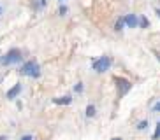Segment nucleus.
I'll list each match as a JSON object with an SVG mask.
<instances>
[{"label": "nucleus", "instance_id": "nucleus-5", "mask_svg": "<svg viewBox=\"0 0 160 140\" xmlns=\"http://www.w3.org/2000/svg\"><path fill=\"white\" fill-rule=\"evenodd\" d=\"M123 20H125V25H127L129 28H139V16H136V14H127V16H123Z\"/></svg>", "mask_w": 160, "mask_h": 140}, {"label": "nucleus", "instance_id": "nucleus-4", "mask_svg": "<svg viewBox=\"0 0 160 140\" xmlns=\"http://www.w3.org/2000/svg\"><path fill=\"white\" fill-rule=\"evenodd\" d=\"M114 84H116V91H118V98H123L132 88V82L129 79H123V77H114Z\"/></svg>", "mask_w": 160, "mask_h": 140}, {"label": "nucleus", "instance_id": "nucleus-13", "mask_svg": "<svg viewBox=\"0 0 160 140\" xmlns=\"http://www.w3.org/2000/svg\"><path fill=\"white\" fill-rule=\"evenodd\" d=\"M153 140H158L160 138V123L157 124V128H155V133H153V137H151Z\"/></svg>", "mask_w": 160, "mask_h": 140}, {"label": "nucleus", "instance_id": "nucleus-7", "mask_svg": "<svg viewBox=\"0 0 160 140\" xmlns=\"http://www.w3.org/2000/svg\"><path fill=\"white\" fill-rule=\"evenodd\" d=\"M53 103H56V105H70L72 103V96L65 95V96H60V98H53Z\"/></svg>", "mask_w": 160, "mask_h": 140}, {"label": "nucleus", "instance_id": "nucleus-17", "mask_svg": "<svg viewBox=\"0 0 160 140\" xmlns=\"http://www.w3.org/2000/svg\"><path fill=\"white\" fill-rule=\"evenodd\" d=\"M153 112H160V102H157V103L153 105Z\"/></svg>", "mask_w": 160, "mask_h": 140}, {"label": "nucleus", "instance_id": "nucleus-18", "mask_svg": "<svg viewBox=\"0 0 160 140\" xmlns=\"http://www.w3.org/2000/svg\"><path fill=\"white\" fill-rule=\"evenodd\" d=\"M4 12H5V9H4V5H0V16H2Z\"/></svg>", "mask_w": 160, "mask_h": 140}, {"label": "nucleus", "instance_id": "nucleus-14", "mask_svg": "<svg viewBox=\"0 0 160 140\" xmlns=\"http://www.w3.org/2000/svg\"><path fill=\"white\" fill-rule=\"evenodd\" d=\"M85 90V86H83V82H78L76 86H74V93H83Z\"/></svg>", "mask_w": 160, "mask_h": 140}, {"label": "nucleus", "instance_id": "nucleus-21", "mask_svg": "<svg viewBox=\"0 0 160 140\" xmlns=\"http://www.w3.org/2000/svg\"><path fill=\"white\" fill-rule=\"evenodd\" d=\"M113 140H123V138H120V137H114V138H113Z\"/></svg>", "mask_w": 160, "mask_h": 140}, {"label": "nucleus", "instance_id": "nucleus-9", "mask_svg": "<svg viewBox=\"0 0 160 140\" xmlns=\"http://www.w3.org/2000/svg\"><path fill=\"white\" fill-rule=\"evenodd\" d=\"M139 28H142V30L150 28V21H148V18L144 14H139Z\"/></svg>", "mask_w": 160, "mask_h": 140}, {"label": "nucleus", "instance_id": "nucleus-6", "mask_svg": "<svg viewBox=\"0 0 160 140\" xmlns=\"http://www.w3.org/2000/svg\"><path fill=\"white\" fill-rule=\"evenodd\" d=\"M21 90H23V86H21L20 82H18V84H14V86L7 91V95H5V96H7V100H14V98L21 93Z\"/></svg>", "mask_w": 160, "mask_h": 140}, {"label": "nucleus", "instance_id": "nucleus-11", "mask_svg": "<svg viewBox=\"0 0 160 140\" xmlns=\"http://www.w3.org/2000/svg\"><path fill=\"white\" fill-rule=\"evenodd\" d=\"M95 114H97V107L90 103L88 107H86V117H95Z\"/></svg>", "mask_w": 160, "mask_h": 140}, {"label": "nucleus", "instance_id": "nucleus-12", "mask_svg": "<svg viewBox=\"0 0 160 140\" xmlns=\"http://www.w3.org/2000/svg\"><path fill=\"white\" fill-rule=\"evenodd\" d=\"M139 131H142V130H146L148 128V121H141V123H137V126H136Z\"/></svg>", "mask_w": 160, "mask_h": 140}, {"label": "nucleus", "instance_id": "nucleus-15", "mask_svg": "<svg viewBox=\"0 0 160 140\" xmlns=\"http://www.w3.org/2000/svg\"><path fill=\"white\" fill-rule=\"evenodd\" d=\"M67 12H69V9H67L65 5H60V9H58V14H60V16H65Z\"/></svg>", "mask_w": 160, "mask_h": 140}, {"label": "nucleus", "instance_id": "nucleus-20", "mask_svg": "<svg viewBox=\"0 0 160 140\" xmlns=\"http://www.w3.org/2000/svg\"><path fill=\"white\" fill-rule=\"evenodd\" d=\"M0 140H7V137H5V135H4V137H0Z\"/></svg>", "mask_w": 160, "mask_h": 140}, {"label": "nucleus", "instance_id": "nucleus-2", "mask_svg": "<svg viewBox=\"0 0 160 140\" xmlns=\"http://www.w3.org/2000/svg\"><path fill=\"white\" fill-rule=\"evenodd\" d=\"M21 60H23L21 51L18 49V47H12V49H9L4 56H0V65L9 67V65H16V63H20Z\"/></svg>", "mask_w": 160, "mask_h": 140}, {"label": "nucleus", "instance_id": "nucleus-22", "mask_svg": "<svg viewBox=\"0 0 160 140\" xmlns=\"http://www.w3.org/2000/svg\"><path fill=\"white\" fill-rule=\"evenodd\" d=\"M58 2H62V4H63V2H65V0H58Z\"/></svg>", "mask_w": 160, "mask_h": 140}, {"label": "nucleus", "instance_id": "nucleus-10", "mask_svg": "<svg viewBox=\"0 0 160 140\" xmlns=\"http://www.w3.org/2000/svg\"><path fill=\"white\" fill-rule=\"evenodd\" d=\"M125 26H127V25H125V20H123V16H121V18H118V20H116V23H114V28H113V30H114V32H121Z\"/></svg>", "mask_w": 160, "mask_h": 140}, {"label": "nucleus", "instance_id": "nucleus-8", "mask_svg": "<svg viewBox=\"0 0 160 140\" xmlns=\"http://www.w3.org/2000/svg\"><path fill=\"white\" fill-rule=\"evenodd\" d=\"M48 5V0H32V9L34 11H42Z\"/></svg>", "mask_w": 160, "mask_h": 140}, {"label": "nucleus", "instance_id": "nucleus-19", "mask_svg": "<svg viewBox=\"0 0 160 140\" xmlns=\"http://www.w3.org/2000/svg\"><path fill=\"white\" fill-rule=\"evenodd\" d=\"M155 12H157V14H158V18H160V9H155Z\"/></svg>", "mask_w": 160, "mask_h": 140}, {"label": "nucleus", "instance_id": "nucleus-16", "mask_svg": "<svg viewBox=\"0 0 160 140\" xmlns=\"http://www.w3.org/2000/svg\"><path fill=\"white\" fill-rule=\"evenodd\" d=\"M20 140H35V138H34V135H23Z\"/></svg>", "mask_w": 160, "mask_h": 140}, {"label": "nucleus", "instance_id": "nucleus-1", "mask_svg": "<svg viewBox=\"0 0 160 140\" xmlns=\"http://www.w3.org/2000/svg\"><path fill=\"white\" fill-rule=\"evenodd\" d=\"M20 74L21 75H27V77H32V79H37L40 77V67L35 60H28L25 61L20 67Z\"/></svg>", "mask_w": 160, "mask_h": 140}, {"label": "nucleus", "instance_id": "nucleus-3", "mask_svg": "<svg viewBox=\"0 0 160 140\" xmlns=\"http://www.w3.org/2000/svg\"><path fill=\"white\" fill-rule=\"evenodd\" d=\"M111 63H113L111 56H100V58H97V60H93L91 68L95 70L97 74H104V72H107V70H109Z\"/></svg>", "mask_w": 160, "mask_h": 140}]
</instances>
